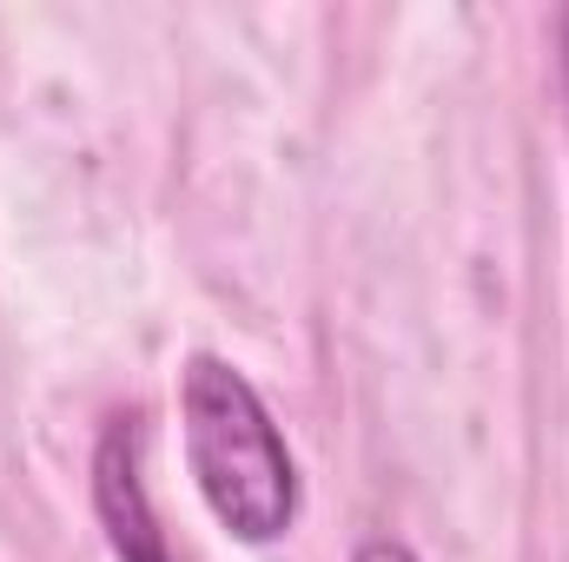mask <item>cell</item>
<instances>
[{
	"instance_id": "cell-1",
	"label": "cell",
	"mask_w": 569,
	"mask_h": 562,
	"mask_svg": "<svg viewBox=\"0 0 569 562\" xmlns=\"http://www.w3.org/2000/svg\"><path fill=\"white\" fill-rule=\"evenodd\" d=\"M179 430L206 510L239 543H272L298 516V470L266 398L226 358H192L179 371Z\"/></svg>"
},
{
	"instance_id": "cell-2",
	"label": "cell",
	"mask_w": 569,
	"mask_h": 562,
	"mask_svg": "<svg viewBox=\"0 0 569 562\" xmlns=\"http://www.w3.org/2000/svg\"><path fill=\"white\" fill-rule=\"evenodd\" d=\"M93 476H100L93 490H100V516H107L113 556L120 562H166V536L152 523V503H146V483H140V430H133V418L107 430Z\"/></svg>"
},
{
	"instance_id": "cell-3",
	"label": "cell",
	"mask_w": 569,
	"mask_h": 562,
	"mask_svg": "<svg viewBox=\"0 0 569 562\" xmlns=\"http://www.w3.org/2000/svg\"><path fill=\"white\" fill-rule=\"evenodd\" d=\"M358 562H418V556H411L405 543H365V550H358Z\"/></svg>"
},
{
	"instance_id": "cell-4",
	"label": "cell",
	"mask_w": 569,
	"mask_h": 562,
	"mask_svg": "<svg viewBox=\"0 0 569 562\" xmlns=\"http://www.w3.org/2000/svg\"><path fill=\"white\" fill-rule=\"evenodd\" d=\"M557 40H563V93H569V13L557 20Z\"/></svg>"
}]
</instances>
